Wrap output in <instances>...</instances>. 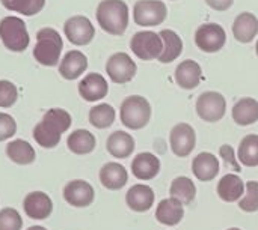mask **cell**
Masks as SVG:
<instances>
[{"instance_id": "obj_11", "label": "cell", "mask_w": 258, "mask_h": 230, "mask_svg": "<svg viewBox=\"0 0 258 230\" xmlns=\"http://www.w3.org/2000/svg\"><path fill=\"white\" fill-rule=\"evenodd\" d=\"M169 143H171V151L174 155L184 158L189 157L195 146H197V133L192 125L189 124H177L169 134Z\"/></svg>"}, {"instance_id": "obj_16", "label": "cell", "mask_w": 258, "mask_h": 230, "mask_svg": "<svg viewBox=\"0 0 258 230\" xmlns=\"http://www.w3.org/2000/svg\"><path fill=\"white\" fill-rule=\"evenodd\" d=\"M154 200H156V194H154L153 188L148 185H144V184L133 185L125 194L127 206L135 212L150 211L151 206L154 205Z\"/></svg>"}, {"instance_id": "obj_41", "label": "cell", "mask_w": 258, "mask_h": 230, "mask_svg": "<svg viewBox=\"0 0 258 230\" xmlns=\"http://www.w3.org/2000/svg\"><path fill=\"white\" fill-rule=\"evenodd\" d=\"M255 53H257V56H258V41H257V44H255Z\"/></svg>"}, {"instance_id": "obj_30", "label": "cell", "mask_w": 258, "mask_h": 230, "mask_svg": "<svg viewBox=\"0 0 258 230\" xmlns=\"http://www.w3.org/2000/svg\"><path fill=\"white\" fill-rule=\"evenodd\" d=\"M169 194H171V197L180 200L183 205H189L195 200L197 187L192 179H189L186 176H178L172 181Z\"/></svg>"}, {"instance_id": "obj_25", "label": "cell", "mask_w": 258, "mask_h": 230, "mask_svg": "<svg viewBox=\"0 0 258 230\" xmlns=\"http://www.w3.org/2000/svg\"><path fill=\"white\" fill-rule=\"evenodd\" d=\"M6 157L18 166H29L35 163L36 152L27 140L15 139L6 145Z\"/></svg>"}, {"instance_id": "obj_12", "label": "cell", "mask_w": 258, "mask_h": 230, "mask_svg": "<svg viewBox=\"0 0 258 230\" xmlns=\"http://www.w3.org/2000/svg\"><path fill=\"white\" fill-rule=\"evenodd\" d=\"M63 33L68 41L74 45H88L94 36L95 29L91 20L85 15H74L68 18L63 24Z\"/></svg>"}, {"instance_id": "obj_9", "label": "cell", "mask_w": 258, "mask_h": 230, "mask_svg": "<svg viewBox=\"0 0 258 230\" xmlns=\"http://www.w3.org/2000/svg\"><path fill=\"white\" fill-rule=\"evenodd\" d=\"M227 101L219 92H204L197 99V113L206 122H218L225 116Z\"/></svg>"}, {"instance_id": "obj_21", "label": "cell", "mask_w": 258, "mask_h": 230, "mask_svg": "<svg viewBox=\"0 0 258 230\" xmlns=\"http://www.w3.org/2000/svg\"><path fill=\"white\" fill-rule=\"evenodd\" d=\"M184 217V206L180 200L174 197H168L160 200L156 209V218L160 224L165 226H177L181 223Z\"/></svg>"}, {"instance_id": "obj_2", "label": "cell", "mask_w": 258, "mask_h": 230, "mask_svg": "<svg viewBox=\"0 0 258 230\" xmlns=\"http://www.w3.org/2000/svg\"><path fill=\"white\" fill-rule=\"evenodd\" d=\"M100 27L110 35H122L128 26V6L124 0H101L95 12Z\"/></svg>"}, {"instance_id": "obj_17", "label": "cell", "mask_w": 258, "mask_h": 230, "mask_svg": "<svg viewBox=\"0 0 258 230\" xmlns=\"http://www.w3.org/2000/svg\"><path fill=\"white\" fill-rule=\"evenodd\" d=\"M86 69H88V57L79 50L68 51L59 63V74L65 80H76Z\"/></svg>"}, {"instance_id": "obj_6", "label": "cell", "mask_w": 258, "mask_h": 230, "mask_svg": "<svg viewBox=\"0 0 258 230\" xmlns=\"http://www.w3.org/2000/svg\"><path fill=\"white\" fill-rule=\"evenodd\" d=\"M132 51L142 60L159 59L163 51V41L159 33L151 30H142L133 35L130 41Z\"/></svg>"}, {"instance_id": "obj_36", "label": "cell", "mask_w": 258, "mask_h": 230, "mask_svg": "<svg viewBox=\"0 0 258 230\" xmlns=\"http://www.w3.org/2000/svg\"><path fill=\"white\" fill-rule=\"evenodd\" d=\"M18 99V89L9 80H0V108H11Z\"/></svg>"}, {"instance_id": "obj_20", "label": "cell", "mask_w": 258, "mask_h": 230, "mask_svg": "<svg viewBox=\"0 0 258 230\" xmlns=\"http://www.w3.org/2000/svg\"><path fill=\"white\" fill-rule=\"evenodd\" d=\"M192 172L201 182L213 181L219 173V160L210 152H201L192 161Z\"/></svg>"}, {"instance_id": "obj_27", "label": "cell", "mask_w": 258, "mask_h": 230, "mask_svg": "<svg viewBox=\"0 0 258 230\" xmlns=\"http://www.w3.org/2000/svg\"><path fill=\"white\" fill-rule=\"evenodd\" d=\"M97 146L95 136L88 130H74L67 139V148L76 155H88Z\"/></svg>"}, {"instance_id": "obj_32", "label": "cell", "mask_w": 258, "mask_h": 230, "mask_svg": "<svg viewBox=\"0 0 258 230\" xmlns=\"http://www.w3.org/2000/svg\"><path fill=\"white\" fill-rule=\"evenodd\" d=\"M237 157L240 163L246 167H257L258 166V136L248 134L242 139L239 145Z\"/></svg>"}, {"instance_id": "obj_24", "label": "cell", "mask_w": 258, "mask_h": 230, "mask_svg": "<svg viewBox=\"0 0 258 230\" xmlns=\"http://www.w3.org/2000/svg\"><path fill=\"white\" fill-rule=\"evenodd\" d=\"M135 139L125 131H115L107 137L106 149L113 158H128L135 152Z\"/></svg>"}, {"instance_id": "obj_26", "label": "cell", "mask_w": 258, "mask_h": 230, "mask_svg": "<svg viewBox=\"0 0 258 230\" xmlns=\"http://www.w3.org/2000/svg\"><path fill=\"white\" fill-rule=\"evenodd\" d=\"M245 187L246 185L240 176H237L234 173H228V175L222 176V179L218 184L216 191H218V196L221 200H224L227 203H233L245 194Z\"/></svg>"}, {"instance_id": "obj_10", "label": "cell", "mask_w": 258, "mask_h": 230, "mask_svg": "<svg viewBox=\"0 0 258 230\" xmlns=\"http://www.w3.org/2000/svg\"><path fill=\"white\" fill-rule=\"evenodd\" d=\"M138 66L127 53H115L106 62V72L116 84H125L136 75Z\"/></svg>"}, {"instance_id": "obj_34", "label": "cell", "mask_w": 258, "mask_h": 230, "mask_svg": "<svg viewBox=\"0 0 258 230\" xmlns=\"http://www.w3.org/2000/svg\"><path fill=\"white\" fill-rule=\"evenodd\" d=\"M23 218L15 208L0 209V230H21Z\"/></svg>"}, {"instance_id": "obj_33", "label": "cell", "mask_w": 258, "mask_h": 230, "mask_svg": "<svg viewBox=\"0 0 258 230\" xmlns=\"http://www.w3.org/2000/svg\"><path fill=\"white\" fill-rule=\"evenodd\" d=\"M0 2L8 11L18 12L26 17L39 14L45 5V0H0Z\"/></svg>"}, {"instance_id": "obj_7", "label": "cell", "mask_w": 258, "mask_h": 230, "mask_svg": "<svg viewBox=\"0 0 258 230\" xmlns=\"http://www.w3.org/2000/svg\"><path fill=\"white\" fill-rule=\"evenodd\" d=\"M168 8L160 0H139L133 8V20L138 26H159L166 20Z\"/></svg>"}, {"instance_id": "obj_42", "label": "cell", "mask_w": 258, "mask_h": 230, "mask_svg": "<svg viewBox=\"0 0 258 230\" xmlns=\"http://www.w3.org/2000/svg\"><path fill=\"white\" fill-rule=\"evenodd\" d=\"M227 230H242V229H239V227H231V229H227Z\"/></svg>"}, {"instance_id": "obj_35", "label": "cell", "mask_w": 258, "mask_h": 230, "mask_svg": "<svg viewBox=\"0 0 258 230\" xmlns=\"http://www.w3.org/2000/svg\"><path fill=\"white\" fill-rule=\"evenodd\" d=\"M245 197L239 202V208L245 212H257L258 211V182L249 181L245 187Z\"/></svg>"}, {"instance_id": "obj_13", "label": "cell", "mask_w": 258, "mask_h": 230, "mask_svg": "<svg viewBox=\"0 0 258 230\" xmlns=\"http://www.w3.org/2000/svg\"><path fill=\"white\" fill-rule=\"evenodd\" d=\"M62 196L65 202L74 208H88L92 205L95 199V191L88 181L73 179L63 187Z\"/></svg>"}, {"instance_id": "obj_37", "label": "cell", "mask_w": 258, "mask_h": 230, "mask_svg": "<svg viewBox=\"0 0 258 230\" xmlns=\"http://www.w3.org/2000/svg\"><path fill=\"white\" fill-rule=\"evenodd\" d=\"M17 134V122L15 119L5 111H0V142L11 140Z\"/></svg>"}, {"instance_id": "obj_5", "label": "cell", "mask_w": 258, "mask_h": 230, "mask_svg": "<svg viewBox=\"0 0 258 230\" xmlns=\"http://www.w3.org/2000/svg\"><path fill=\"white\" fill-rule=\"evenodd\" d=\"M0 39L3 45L14 53H21L29 47L30 36L26 23L14 15L0 20Z\"/></svg>"}, {"instance_id": "obj_22", "label": "cell", "mask_w": 258, "mask_h": 230, "mask_svg": "<svg viewBox=\"0 0 258 230\" xmlns=\"http://www.w3.org/2000/svg\"><path fill=\"white\" fill-rule=\"evenodd\" d=\"M201 75H203V69L200 63L192 59L181 62L175 69V81L181 89L186 90L195 89L201 81Z\"/></svg>"}, {"instance_id": "obj_14", "label": "cell", "mask_w": 258, "mask_h": 230, "mask_svg": "<svg viewBox=\"0 0 258 230\" xmlns=\"http://www.w3.org/2000/svg\"><path fill=\"white\" fill-rule=\"evenodd\" d=\"M23 211L32 220H47L53 212V200L44 191H32L23 200Z\"/></svg>"}, {"instance_id": "obj_3", "label": "cell", "mask_w": 258, "mask_h": 230, "mask_svg": "<svg viewBox=\"0 0 258 230\" xmlns=\"http://www.w3.org/2000/svg\"><path fill=\"white\" fill-rule=\"evenodd\" d=\"M63 48V41L53 27H42L36 33V44L33 48L35 60L42 66H56Z\"/></svg>"}, {"instance_id": "obj_31", "label": "cell", "mask_w": 258, "mask_h": 230, "mask_svg": "<svg viewBox=\"0 0 258 230\" xmlns=\"http://www.w3.org/2000/svg\"><path fill=\"white\" fill-rule=\"evenodd\" d=\"M115 118H116L115 108L106 102L97 104L89 110V124L98 130H106L112 127V124L115 122Z\"/></svg>"}, {"instance_id": "obj_23", "label": "cell", "mask_w": 258, "mask_h": 230, "mask_svg": "<svg viewBox=\"0 0 258 230\" xmlns=\"http://www.w3.org/2000/svg\"><path fill=\"white\" fill-rule=\"evenodd\" d=\"M233 35L242 44H249L258 35V18L251 12H242L233 24Z\"/></svg>"}, {"instance_id": "obj_1", "label": "cell", "mask_w": 258, "mask_h": 230, "mask_svg": "<svg viewBox=\"0 0 258 230\" xmlns=\"http://www.w3.org/2000/svg\"><path fill=\"white\" fill-rule=\"evenodd\" d=\"M73 124L71 114L65 108H50L44 113L42 119L33 128V139L35 142L44 149H54L62 134L70 130Z\"/></svg>"}, {"instance_id": "obj_28", "label": "cell", "mask_w": 258, "mask_h": 230, "mask_svg": "<svg viewBox=\"0 0 258 230\" xmlns=\"http://www.w3.org/2000/svg\"><path fill=\"white\" fill-rule=\"evenodd\" d=\"M233 121L240 127L252 125L258 121V101L254 98H240L233 107Z\"/></svg>"}, {"instance_id": "obj_38", "label": "cell", "mask_w": 258, "mask_h": 230, "mask_svg": "<svg viewBox=\"0 0 258 230\" xmlns=\"http://www.w3.org/2000/svg\"><path fill=\"white\" fill-rule=\"evenodd\" d=\"M219 155H221V158L225 161V164L227 166H230L234 172H240L242 170V167H240V164L237 163V160H236V155H234V149L230 146V145H224V146H221V149H219Z\"/></svg>"}, {"instance_id": "obj_15", "label": "cell", "mask_w": 258, "mask_h": 230, "mask_svg": "<svg viewBox=\"0 0 258 230\" xmlns=\"http://www.w3.org/2000/svg\"><path fill=\"white\" fill-rule=\"evenodd\" d=\"M107 93H109V84L106 78L98 72L86 74L79 83V95L88 102L100 101L106 98Z\"/></svg>"}, {"instance_id": "obj_8", "label": "cell", "mask_w": 258, "mask_h": 230, "mask_svg": "<svg viewBox=\"0 0 258 230\" xmlns=\"http://www.w3.org/2000/svg\"><path fill=\"white\" fill-rule=\"evenodd\" d=\"M227 42L225 29L216 23H207L197 29L195 44L204 53H216L222 50Z\"/></svg>"}, {"instance_id": "obj_4", "label": "cell", "mask_w": 258, "mask_h": 230, "mask_svg": "<svg viewBox=\"0 0 258 230\" xmlns=\"http://www.w3.org/2000/svg\"><path fill=\"white\" fill-rule=\"evenodd\" d=\"M121 124L128 130H142L151 119V105L147 98L141 95L127 96L119 108Z\"/></svg>"}, {"instance_id": "obj_19", "label": "cell", "mask_w": 258, "mask_h": 230, "mask_svg": "<svg viewBox=\"0 0 258 230\" xmlns=\"http://www.w3.org/2000/svg\"><path fill=\"white\" fill-rule=\"evenodd\" d=\"M100 182L104 188L110 191H118L125 187L128 181V172L119 163H106L100 169Z\"/></svg>"}, {"instance_id": "obj_39", "label": "cell", "mask_w": 258, "mask_h": 230, "mask_svg": "<svg viewBox=\"0 0 258 230\" xmlns=\"http://www.w3.org/2000/svg\"><path fill=\"white\" fill-rule=\"evenodd\" d=\"M234 0H206V3L215 11H227L231 8Z\"/></svg>"}, {"instance_id": "obj_18", "label": "cell", "mask_w": 258, "mask_h": 230, "mask_svg": "<svg viewBox=\"0 0 258 230\" xmlns=\"http://www.w3.org/2000/svg\"><path fill=\"white\" fill-rule=\"evenodd\" d=\"M160 172V160L150 152L138 154L132 161V173L141 181H151Z\"/></svg>"}, {"instance_id": "obj_40", "label": "cell", "mask_w": 258, "mask_h": 230, "mask_svg": "<svg viewBox=\"0 0 258 230\" xmlns=\"http://www.w3.org/2000/svg\"><path fill=\"white\" fill-rule=\"evenodd\" d=\"M27 230H47L44 226H30Z\"/></svg>"}, {"instance_id": "obj_29", "label": "cell", "mask_w": 258, "mask_h": 230, "mask_svg": "<svg viewBox=\"0 0 258 230\" xmlns=\"http://www.w3.org/2000/svg\"><path fill=\"white\" fill-rule=\"evenodd\" d=\"M159 35L163 41V51L159 57V62L169 63V62H174L175 59H178L183 51V41L178 36V33H175L174 30L165 29Z\"/></svg>"}]
</instances>
